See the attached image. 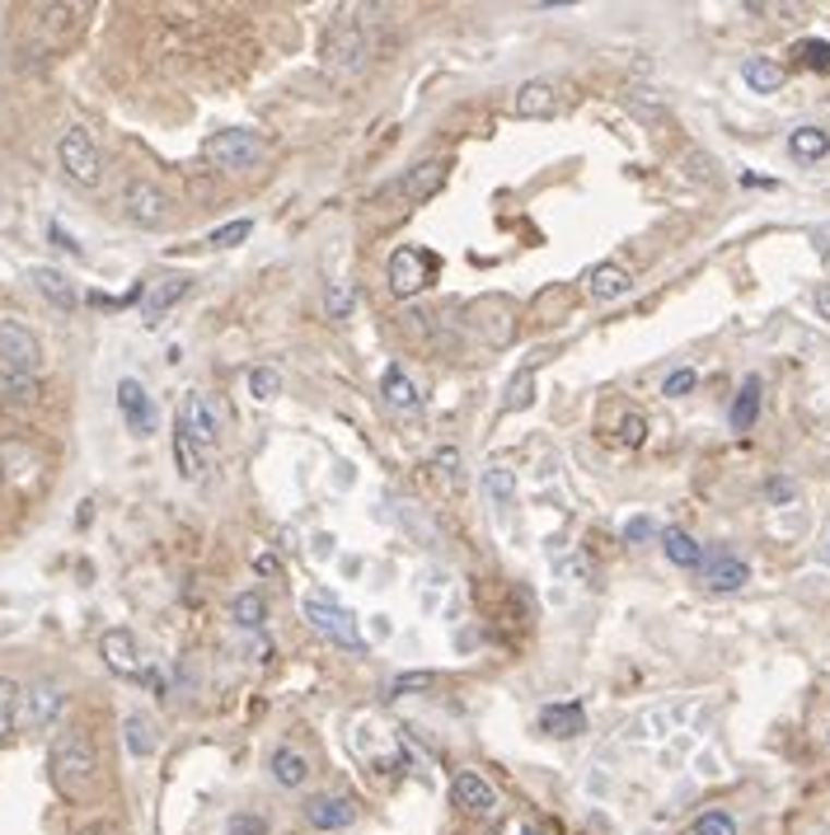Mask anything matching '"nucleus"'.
<instances>
[{"instance_id":"obj_24","label":"nucleus","mask_w":830,"mask_h":835,"mask_svg":"<svg viewBox=\"0 0 830 835\" xmlns=\"http://www.w3.org/2000/svg\"><path fill=\"white\" fill-rule=\"evenodd\" d=\"M760 375H746L742 381V390H737V399H732V408H727V422L737 432H746V428H756V418H760Z\"/></svg>"},{"instance_id":"obj_2","label":"nucleus","mask_w":830,"mask_h":835,"mask_svg":"<svg viewBox=\"0 0 830 835\" xmlns=\"http://www.w3.org/2000/svg\"><path fill=\"white\" fill-rule=\"evenodd\" d=\"M301 616L305 624L315 629L320 639L328 643H338V648H362V634H357V616L342 601H334L328 592H310L305 601H301Z\"/></svg>"},{"instance_id":"obj_14","label":"nucleus","mask_w":830,"mask_h":835,"mask_svg":"<svg viewBox=\"0 0 830 835\" xmlns=\"http://www.w3.org/2000/svg\"><path fill=\"white\" fill-rule=\"evenodd\" d=\"M563 85L550 81V75H536V81H526L521 90H516V104H512V114L516 118H554L558 114V94Z\"/></svg>"},{"instance_id":"obj_13","label":"nucleus","mask_w":830,"mask_h":835,"mask_svg":"<svg viewBox=\"0 0 830 835\" xmlns=\"http://www.w3.org/2000/svg\"><path fill=\"white\" fill-rule=\"evenodd\" d=\"M446 175H450V160H446V155L418 160V165L409 169V175L399 179L404 202H428V198H436V193H442V183H446Z\"/></svg>"},{"instance_id":"obj_19","label":"nucleus","mask_w":830,"mask_h":835,"mask_svg":"<svg viewBox=\"0 0 830 835\" xmlns=\"http://www.w3.org/2000/svg\"><path fill=\"white\" fill-rule=\"evenodd\" d=\"M381 395L389 408H404V414H413V408H422V390L413 385V375L399 367V361H389L385 375H381Z\"/></svg>"},{"instance_id":"obj_37","label":"nucleus","mask_w":830,"mask_h":835,"mask_svg":"<svg viewBox=\"0 0 830 835\" xmlns=\"http://www.w3.org/2000/svg\"><path fill=\"white\" fill-rule=\"evenodd\" d=\"M436 685V671H404L389 681V700H404V695H422V690Z\"/></svg>"},{"instance_id":"obj_22","label":"nucleus","mask_w":830,"mask_h":835,"mask_svg":"<svg viewBox=\"0 0 830 835\" xmlns=\"http://www.w3.org/2000/svg\"><path fill=\"white\" fill-rule=\"evenodd\" d=\"M582 728H587V708L582 704H550L540 714V732L558 737V742H568V737H577Z\"/></svg>"},{"instance_id":"obj_33","label":"nucleus","mask_w":830,"mask_h":835,"mask_svg":"<svg viewBox=\"0 0 830 835\" xmlns=\"http://www.w3.org/2000/svg\"><path fill=\"white\" fill-rule=\"evenodd\" d=\"M530 404H536V375L516 371L512 385H507V395H503V414H521V408H530Z\"/></svg>"},{"instance_id":"obj_36","label":"nucleus","mask_w":830,"mask_h":835,"mask_svg":"<svg viewBox=\"0 0 830 835\" xmlns=\"http://www.w3.org/2000/svg\"><path fill=\"white\" fill-rule=\"evenodd\" d=\"M244 385H249V399L268 404V399H277V390H281V371L277 367H254Z\"/></svg>"},{"instance_id":"obj_16","label":"nucleus","mask_w":830,"mask_h":835,"mask_svg":"<svg viewBox=\"0 0 830 835\" xmlns=\"http://www.w3.org/2000/svg\"><path fill=\"white\" fill-rule=\"evenodd\" d=\"M118 408H122V418H128V428L136 437L155 432V404L146 395V385L132 381V375H122V381H118Z\"/></svg>"},{"instance_id":"obj_12","label":"nucleus","mask_w":830,"mask_h":835,"mask_svg":"<svg viewBox=\"0 0 830 835\" xmlns=\"http://www.w3.org/2000/svg\"><path fill=\"white\" fill-rule=\"evenodd\" d=\"M450 798H456V808L469 812V816H497V789L483 775H474V770H465V775H456V784H450Z\"/></svg>"},{"instance_id":"obj_49","label":"nucleus","mask_w":830,"mask_h":835,"mask_svg":"<svg viewBox=\"0 0 830 835\" xmlns=\"http://www.w3.org/2000/svg\"><path fill=\"white\" fill-rule=\"evenodd\" d=\"M258 573H277V559H273V554H258Z\"/></svg>"},{"instance_id":"obj_40","label":"nucleus","mask_w":830,"mask_h":835,"mask_svg":"<svg viewBox=\"0 0 830 835\" xmlns=\"http://www.w3.org/2000/svg\"><path fill=\"white\" fill-rule=\"evenodd\" d=\"M324 310L328 314H334V320H342V314H348L352 310V287H348V282H334V287H328V296H324Z\"/></svg>"},{"instance_id":"obj_7","label":"nucleus","mask_w":830,"mask_h":835,"mask_svg":"<svg viewBox=\"0 0 830 835\" xmlns=\"http://www.w3.org/2000/svg\"><path fill=\"white\" fill-rule=\"evenodd\" d=\"M57 160H61V169H67V179H75L81 188L99 183V146H94V136L85 128H67V132H61Z\"/></svg>"},{"instance_id":"obj_48","label":"nucleus","mask_w":830,"mask_h":835,"mask_svg":"<svg viewBox=\"0 0 830 835\" xmlns=\"http://www.w3.org/2000/svg\"><path fill=\"white\" fill-rule=\"evenodd\" d=\"M817 314H821V320H830V282H826V287H817Z\"/></svg>"},{"instance_id":"obj_31","label":"nucleus","mask_w":830,"mask_h":835,"mask_svg":"<svg viewBox=\"0 0 830 835\" xmlns=\"http://www.w3.org/2000/svg\"><path fill=\"white\" fill-rule=\"evenodd\" d=\"M230 620L240 624V629H263V624H268V601H263L258 592H240L230 601Z\"/></svg>"},{"instance_id":"obj_5","label":"nucleus","mask_w":830,"mask_h":835,"mask_svg":"<svg viewBox=\"0 0 830 835\" xmlns=\"http://www.w3.org/2000/svg\"><path fill=\"white\" fill-rule=\"evenodd\" d=\"M202 151H207V160L216 169H254L263 160V136L249 132V128H226V132L207 136Z\"/></svg>"},{"instance_id":"obj_9","label":"nucleus","mask_w":830,"mask_h":835,"mask_svg":"<svg viewBox=\"0 0 830 835\" xmlns=\"http://www.w3.org/2000/svg\"><path fill=\"white\" fill-rule=\"evenodd\" d=\"M122 212H128L132 226L155 230V226H165L169 220V198L151 179H132L128 188H122Z\"/></svg>"},{"instance_id":"obj_17","label":"nucleus","mask_w":830,"mask_h":835,"mask_svg":"<svg viewBox=\"0 0 830 835\" xmlns=\"http://www.w3.org/2000/svg\"><path fill=\"white\" fill-rule=\"evenodd\" d=\"M99 653H104V667H108V671L128 676V681H132V676H141V653H136L132 629H104Z\"/></svg>"},{"instance_id":"obj_27","label":"nucleus","mask_w":830,"mask_h":835,"mask_svg":"<svg viewBox=\"0 0 830 835\" xmlns=\"http://www.w3.org/2000/svg\"><path fill=\"white\" fill-rule=\"evenodd\" d=\"M742 81L756 94H774V90H784V67L770 61V57H750L746 67H742Z\"/></svg>"},{"instance_id":"obj_21","label":"nucleus","mask_w":830,"mask_h":835,"mask_svg":"<svg viewBox=\"0 0 830 835\" xmlns=\"http://www.w3.org/2000/svg\"><path fill=\"white\" fill-rule=\"evenodd\" d=\"M34 287H38V296L47 306H57V310H75L81 306V296H75V287H71V277L67 273H57V267H34Z\"/></svg>"},{"instance_id":"obj_46","label":"nucleus","mask_w":830,"mask_h":835,"mask_svg":"<svg viewBox=\"0 0 830 835\" xmlns=\"http://www.w3.org/2000/svg\"><path fill=\"white\" fill-rule=\"evenodd\" d=\"M765 498H770L774 508H784V502L797 498V484L793 479H770V484H765Z\"/></svg>"},{"instance_id":"obj_1","label":"nucleus","mask_w":830,"mask_h":835,"mask_svg":"<svg viewBox=\"0 0 830 835\" xmlns=\"http://www.w3.org/2000/svg\"><path fill=\"white\" fill-rule=\"evenodd\" d=\"M47 770H52L57 794L71 802H85L94 794V784H99V755H94L89 737H81V732L57 737L52 755H47Z\"/></svg>"},{"instance_id":"obj_30","label":"nucleus","mask_w":830,"mask_h":835,"mask_svg":"<svg viewBox=\"0 0 830 835\" xmlns=\"http://www.w3.org/2000/svg\"><path fill=\"white\" fill-rule=\"evenodd\" d=\"M175 461H179L183 479H202V469H207V451H202L183 428H175Z\"/></svg>"},{"instance_id":"obj_15","label":"nucleus","mask_w":830,"mask_h":835,"mask_svg":"<svg viewBox=\"0 0 830 835\" xmlns=\"http://www.w3.org/2000/svg\"><path fill=\"white\" fill-rule=\"evenodd\" d=\"M305 822L315 831H348L357 822V802L338 794H310L305 798Z\"/></svg>"},{"instance_id":"obj_47","label":"nucleus","mask_w":830,"mask_h":835,"mask_svg":"<svg viewBox=\"0 0 830 835\" xmlns=\"http://www.w3.org/2000/svg\"><path fill=\"white\" fill-rule=\"evenodd\" d=\"M47 235H52V244H61V249H71V254H81V249H75V240H71V235H67V230L57 226V220H52V226H47Z\"/></svg>"},{"instance_id":"obj_4","label":"nucleus","mask_w":830,"mask_h":835,"mask_svg":"<svg viewBox=\"0 0 830 835\" xmlns=\"http://www.w3.org/2000/svg\"><path fill=\"white\" fill-rule=\"evenodd\" d=\"M436 254H428V249H418V244H399L395 254H389V291L395 296H418L428 282L436 277Z\"/></svg>"},{"instance_id":"obj_26","label":"nucleus","mask_w":830,"mask_h":835,"mask_svg":"<svg viewBox=\"0 0 830 835\" xmlns=\"http://www.w3.org/2000/svg\"><path fill=\"white\" fill-rule=\"evenodd\" d=\"M0 404H14V408L38 404V375H24V371H5V367H0Z\"/></svg>"},{"instance_id":"obj_44","label":"nucleus","mask_w":830,"mask_h":835,"mask_svg":"<svg viewBox=\"0 0 830 835\" xmlns=\"http://www.w3.org/2000/svg\"><path fill=\"white\" fill-rule=\"evenodd\" d=\"M695 385H699V375H695L690 367H681V371H671L666 381H662V395H671V399H681V395H690Z\"/></svg>"},{"instance_id":"obj_25","label":"nucleus","mask_w":830,"mask_h":835,"mask_svg":"<svg viewBox=\"0 0 830 835\" xmlns=\"http://www.w3.org/2000/svg\"><path fill=\"white\" fill-rule=\"evenodd\" d=\"M268 770H273V779L281 784V789H301V784L310 779V761H305V751H296V747H277Z\"/></svg>"},{"instance_id":"obj_45","label":"nucleus","mask_w":830,"mask_h":835,"mask_svg":"<svg viewBox=\"0 0 830 835\" xmlns=\"http://www.w3.org/2000/svg\"><path fill=\"white\" fill-rule=\"evenodd\" d=\"M624 540H629V545L657 540V522H652V516H629V522H624Z\"/></svg>"},{"instance_id":"obj_32","label":"nucleus","mask_w":830,"mask_h":835,"mask_svg":"<svg viewBox=\"0 0 830 835\" xmlns=\"http://www.w3.org/2000/svg\"><path fill=\"white\" fill-rule=\"evenodd\" d=\"M122 742H128V751L136 755H155V747H160V737H155L151 728V718H141V714H128V723H122Z\"/></svg>"},{"instance_id":"obj_34","label":"nucleus","mask_w":830,"mask_h":835,"mask_svg":"<svg viewBox=\"0 0 830 835\" xmlns=\"http://www.w3.org/2000/svg\"><path fill=\"white\" fill-rule=\"evenodd\" d=\"M483 493H489L497 508H507V502H516V475L503 465H493V469H483Z\"/></svg>"},{"instance_id":"obj_11","label":"nucleus","mask_w":830,"mask_h":835,"mask_svg":"<svg viewBox=\"0 0 830 835\" xmlns=\"http://www.w3.org/2000/svg\"><path fill=\"white\" fill-rule=\"evenodd\" d=\"M193 291V277H183V273H169V277H155L146 296H141V314H146V324H160L169 310H175L183 296Z\"/></svg>"},{"instance_id":"obj_35","label":"nucleus","mask_w":830,"mask_h":835,"mask_svg":"<svg viewBox=\"0 0 830 835\" xmlns=\"http://www.w3.org/2000/svg\"><path fill=\"white\" fill-rule=\"evenodd\" d=\"M793 61L797 67H811V71H830V43L826 38H797Z\"/></svg>"},{"instance_id":"obj_18","label":"nucleus","mask_w":830,"mask_h":835,"mask_svg":"<svg viewBox=\"0 0 830 835\" xmlns=\"http://www.w3.org/2000/svg\"><path fill=\"white\" fill-rule=\"evenodd\" d=\"M750 582V563L737 559V554H713V559H703V587L709 592H742Z\"/></svg>"},{"instance_id":"obj_10","label":"nucleus","mask_w":830,"mask_h":835,"mask_svg":"<svg viewBox=\"0 0 830 835\" xmlns=\"http://www.w3.org/2000/svg\"><path fill=\"white\" fill-rule=\"evenodd\" d=\"M61 708H67V690H61L57 681H34V685H24V704H20V723L24 728H52V723L61 718Z\"/></svg>"},{"instance_id":"obj_8","label":"nucleus","mask_w":830,"mask_h":835,"mask_svg":"<svg viewBox=\"0 0 830 835\" xmlns=\"http://www.w3.org/2000/svg\"><path fill=\"white\" fill-rule=\"evenodd\" d=\"M179 428L193 437L202 451H216V441H221V404H216L212 395H202V390H193V395L183 399Z\"/></svg>"},{"instance_id":"obj_39","label":"nucleus","mask_w":830,"mask_h":835,"mask_svg":"<svg viewBox=\"0 0 830 835\" xmlns=\"http://www.w3.org/2000/svg\"><path fill=\"white\" fill-rule=\"evenodd\" d=\"M685 835H737V822L727 812H703V816H695V826Z\"/></svg>"},{"instance_id":"obj_43","label":"nucleus","mask_w":830,"mask_h":835,"mask_svg":"<svg viewBox=\"0 0 830 835\" xmlns=\"http://www.w3.org/2000/svg\"><path fill=\"white\" fill-rule=\"evenodd\" d=\"M643 428H648L643 414H638V408H629V414L620 418V441H624V446H643V437H648Z\"/></svg>"},{"instance_id":"obj_29","label":"nucleus","mask_w":830,"mask_h":835,"mask_svg":"<svg viewBox=\"0 0 830 835\" xmlns=\"http://www.w3.org/2000/svg\"><path fill=\"white\" fill-rule=\"evenodd\" d=\"M20 704H24V685L14 676H0V742L20 728Z\"/></svg>"},{"instance_id":"obj_42","label":"nucleus","mask_w":830,"mask_h":835,"mask_svg":"<svg viewBox=\"0 0 830 835\" xmlns=\"http://www.w3.org/2000/svg\"><path fill=\"white\" fill-rule=\"evenodd\" d=\"M432 465H436V475H446L450 479V493H460V451H436L432 455Z\"/></svg>"},{"instance_id":"obj_3","label":"nucleus","mask_w":830,"mask_h":835,"mask_svg":"<svg viewBox=\"0 0 830 835\" xmlns=\"http://www.w3.org/2000/svg\"><path fill=\"white\" fill-rule=\"evenodd\" d=\"M324 67L338 75H357L366 67V34L357 28V20L348 10L334 20V28L324 34Z\"/></svg>"},{"instance_id":"obj_6","label":"nucleus","mask_w":830,"mask_h":835,"mask_svg":"<svg viewBox=\"0 0 830 835\" xmlns=\"http://www.w3.org/2000/svg\"><path fill=\"white\" fill-rule=\"evenodd\" d=\"M0 367L5 371H24V375H38V367H43V343H38V334L28 324H20V320H0Z\"/></svg>"},{"instance_id":"obj_50","label":"nucleus","mask_w":830,"mask_h":835,"mask_svg":"<svg viewBox=\"0 0 830 835\" xmlns=\"http://www.w3.org/2000/svg\"><path fill=\"white\" fill-rule=\"evenodd\" d=\"M81 835H108V831H104V826H94V831H81Z\"/></svg>"},{"instance_id":"obj_28","label":"nucleus","mask_w":830,"mask_h":835,"mask_svg":"<svg viewBox=\"0 0 830 835\" xmlns=\"http://www.w3.org/2000/svg\"><path fill=\"white\" fill-rule=\"evenodd\" d=\"M662 549H666V559L676 563V569H699L703 563V545L695 540V535H685V530H666Z\"/></svg>"},{"instance_id":"obj_51","label":"nucleus","mask_w":830,"mask_h":835,"mask_svg":"<svg viewBox=\"0 0 830 835\" xmlns=\"http://www.w3.org/2000/svg\"><path fill=\"white\" fill-rule=\"evenodd\" d=\"M821 559H826V563H830V545H826V554H821Z\"/></svg>"},{"instance_id":"obj_23","label":"nucleus","mask_w":830,"mask_h":835,"mask_svg":"<svg viewBox=\"0 0 830 835\" xmlns=\"http://www.w3.org/2000/svg\"><path fill=\"white\" fill-rule=\"evenodd\" d=\"M789 155L797 165H817L830 155V132L826 128H793L789 132Z\"/></svg>"},{"instance_id":"obj_41","label":"nucleus","mask_w":830,"mask_h":835,"mask_svg":"<svg viewBox=\"0 0 830 835\" xmlns=\"http://www.w3.org/2000/svg\"><path fill=\"white\" fill-rule=\"evenodd\" d=\"M226 835H268V822L258 812H234L226 822Z\"/></svg>"},{"instance_id":"obj_38","label":"nucleus","mask_w":830,"mask_h":835,"mask_svg":"<svg viewBox=\"0 0 830 835\" xmlns=\"http://www.w3.org/2000/svg\"><path fill=\"white\" fill-rule=\"evenodd\" d=\"M249 235H254V220H230V226H221V230L207 235V244H212V249H234V244H244Z\"/></svg>"},{"instance_id":"obj_20","label":"nucleus","mask_w":830,"mask_h":835,"mask_svg":"<svg viewBox=\"0 0 830 835\" xmlns=\"http://www.w3.org/2000/svg\"><path fill=\"white\" fill-rule=\"evenodd\" d=\"M587 296L591 301H601V306L620 301V296H629V273H624L620 263H597L587 273Z\"/></svg>"}]
</instances>
